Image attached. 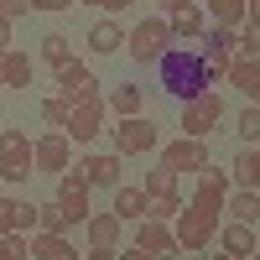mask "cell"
I'll list each match as a JSON object with an SVG mask.
<instances>
[{"instance_id":"11","label":"cell","mask_w":260,"mask_h":260,"mask_svg":"<svg viewBox=\"0 0 260 260\" xmlns=\"http://www.w3.org/2000/svg\"><path fill=\"white\" fill-rule=\"evenodd\" d=\"M57 89L73 104H83V99H99V78H94V68H83V57H68L57 68Z\"/></svg>"},{"instance_id":"32","label":"cell","mask_w":260,"mask_h":260,"mask_svg":"<svg viewBox=\"0 0 260 260\" xmlns=\"http://www.w3.org/2000/svg\"><path fill=\"white\" fill-rule=\"evenodd\" d=\"M73 57V47H68V37H42V62H52V68H62V62Z\"/></svg>"},{"instance_id":"20","label":"cell","mask_w":260,"mask_h":260,"mask_svg":"<svg viewBox=\"0 0 260 260\" xmlns=\"http://www.w3.org/2000/svg\"><path fill=\"white\" fill-rule=\"evenodd\" d=\"M31 260H83V255L68 245V234H31Z\"/></svg>"},{"instance_id":"47","label":"cell","mask_w":260,"mask_h":260,"mask_svg":"<svg viewBox=\"0 0 260 260\" xmlns=\"http://www.w3.org/2000/svg\"><path fill=\"white\" fill-rule=\"evenodd\" d=\"M255 245H260V224H255Z\"/></svg>"},{"instance_id":"27","label":"cell","mask_w":260,"mask_h":260,"mask_svg":"<svg viewBox=\"0 0 260 260\" xmlns=\"http://www.w3.org/2000/svg\"><path fill=\"white\" fill-rule=\"evenodd\" d=\"M213 26H245V0H208Z\"/></svg>"},{"instance_id":"12","label":"cell","mask_w":260,"mask_h":260,"mask_svg":"<svg viewBox=\"0 0 260 260\" xmlns=\"http://www.w3.org/2000/svg\"><path fill=\"white\" fill-rule=\"evenodd\" d=\"M161 167H167V172H203V167H208V141H192V136L167 141Z\"/></svg>"},{"instance_id":"21","label":"cell","mask_w":260,"mask_h":260,"mask_svg":"<svg viewBox=\"0 0 260 260\" xmlns=\"http://www.w3.org/2000/svg\"><path fill=\"white\" fill-rule=\"evenodd\" d=\"M219 240H224V255L250 260V255H255V224H240V219H234L229 229H219Z\"/></svg>"},{"instance_id":"48","label":"cell","mask_w":260,"mask_h":260,"mask_svg":"<svg viewBox=\"0 0 260 260\" xmlns=\"http://www.w3.org/2000/svg\"><path fill=\"white\" fill-rule=\"evenodd\" d=\"M83 6H99V0H83Z\"/></svg>"},{"instance_id":"4","label":"cell","mask_w":260,"mask_h":260,"mask_svg":"<svg viewBox=\"0 0 260 260\" xmlns=\"http://www.w3.org/2000/svg\"><path fill=\"white\" fill-rule=\"evenodd\" d=\"M219 229H224L219 213H203V208L187 203V208L177 213V229H172V234H177V250H208V240H213Z\"/></svg>"},{"instance_id":"50","label":"cell","mask_w":260,"mask_h":260,"mask_svg":"<svg viewBox=\"0 0 260 260\" xmlns=\"http://www.w3.org/2000/svg\"><path fill=\"white\" fill-rule=\"evenodd\" d=\"M255 151H260V146H255Z\"/></svg>"},{"instance_id":"42","label":"cell","mask_w":260,"mask_h":260,"mask_svg":"<svg viewBox=\"0 0 260 260\" xmlns=\"http://www.w3.org/2000/svg\"><path fill=\"white\" fill-rule=\"evenodd\" d=\"M83 260H120V250H89Z\"/></svg>"},{"instance_id":"26","label":"cell","mask_w":260,"mask_h":260,"mask_svg":"<svg viewBox=\"0 0 260 260\" xmlns=\"http://www.w3.org/2000/svg\"><path fill=\"white\" fill-rule=\"evenodd\" d=\"M167 26H172V37H203V11L198 6H187V11H177V16H167Z\"/></svg>"},{"instance_id":"35","label":"cell","mask_w":260,"mask_h":260,"mask_svg":"<svg viewBox=\"0 0 260 260\" xmlns=\"http://www.w3.org/2000/svg\"><path fill=\"white\" fill-rule=\"evenodd\" d=\"M203 62H208V78H224V73H229V62H234V52L208 47V52H203Z\"/></svg>"},{"instance_id":"44","label":"cell","mask_w":260,"mask_h":260,"mask_svg":"<svg viewBox=\"0 0 260 260\" xmlns=\"http://www.w3.org/2000/svg\"><path fill=\"white\" fill-rule=\"evenodd\" d=\"M161 6H167V16H177V11H187V6H192V0H161Z\"/></svg>"},{"instance_id":"46","label":"cell","mask_w":260,"mask_h":260,"mask_svg":"<svg viewBox=\"0 0 260 260\" xmlns=\"http://www.w3.org/2000/svg\"><path fill=\"white\" fill-rule=\"evenodd\" d=\"M208 260H240V255H208Z\"/></svg>"},{"instance_id":"22","label":"cell","mask_w":260,"mask_h":260,"mask_svg":"<svg viewBox=\"0 0 260 260\" xmlns=\"http://www.w3.org/2000/svg\"><path fill=\"white\" fill-rule=\"evenodd\" d=\"M229 177H234V182H240V187H250V192L260 187V151H255V146H245V151H240V156H234V161H229Z\"/></svg>"},{"instance_id":"31","label":"cell","mask_w":260,"mask_h":260,"mask_svg":"<svg viewBox=\"0 0 260 260\" xmlns=\"http://www.w3.org/2000/svg\"><path fill=\"white\" fill-rule=\"evenodd\" d=\"M177 213H182V198H177V192H167V198H146V219L167 224V219H177Z\"/></svg>"},{"instance_id":"10","label":"cell","mask_w":260,"mask_h":260,"mask_svg":"<svg viewBox=\"0 0 260 260\" xmlns=\"http://www.w3.org/2000/svg\"><path fill=\"white\" fill-rule=\"evenodd\" d=\"M224 198H229V172H219V167H203L198 172V192H192V208H203V213H219L224 219Z\"/></svg>"},{"instance_id":"37","label":"cell","mask_w":260,"mask_h":260,"mask_svg":"<svg viewBox=\"0 0 260 260\" xmlns=\"http://www.w3.org/2000/svg\"><path fill=\"white\" fill-rule=\"evenodd\" d=\"M208 47L234 52V47H240V26H213V31H208Z\"/></svg>"},{"instance_id":"14","label":"cell","mask_w":260,"mask_h":260,"mask_svg":"<svg viewBox=\"0 0 260 260\" xmlns=\"http://www.w3.org/2000/svg\"><path fill=\"white\" fill-rule=\"evenodd\" d=\"M136 245H141L146 255H156V260H161V255L172 260V255H177V234H172L167 224H156V219H141V234H136Z\"/></svg>"},{"instance_id":"3","label":"cell","mask_w":260,"mask_h":260,"mask_svg":"<svg viewBox=\"0 0 260 260\" xmlns=\"http://www.w3.org/2000/svg\"><path fill=\"white\" fill-rule=\"evenodd\" d=\"M130 57L136 62H156L167 47H172V26H167V16H146V21H136V31H130Z\"/></svg>"},{"instance_id":"25","label":"cell","mask_w":260,"mask_h":260,"mask_svg":"<svg viewBox=\"0 0 260 260\" xmlns=\"http://www.w3.org/2000/svg\"><path fill=\"white\" fill-rule=\"evenodd\" d=\"M110 110L125 120V115H141L146 110V94L136 89V83H120V89H110Z\"/></svg>"},{"instance_id":"38","label":"cell","mask_w":260,"mask_h":260,"mask_svg":"<svg viewBox=\"0 0 260 260\" xmlns=\"http://www.w3.org/2000/svg\"><path fill=\"white\" fill-rule=\"evenodd\" d=\"M26 11H31V0H0V16L6 21H21Z\"/></svg>"},{"instance_id":"1","label":"cell","mask_w":260,"mask_h":260,"mask_svg":"<svg viewBox=\"0 0 260 260\" xmlns=\"http://www.w3.org/2000/svg\"><path fill=\"white\" fill-rule=\"evenodd\" d=\"M156 73H161V89L172 94V99H198V94H208V62H203V52L198 47H167L161 57H156Z\"/></svg>"},{"instance_id":"5","label":"cell","mask_w":260,"mask_h":260,"mask_svg":"<svg viewBox=\"0 0 260 260\" xmlns=\"http://www.w3.org/2000/svg\"><path fill=\"white\" fill-rule=\"evenodd\" d=\"M224 120V99L219 94H198V99H187L182 104V136H192V141H208V130Z\"/></svg>"},{"instance_id":"49","label":"cell","mask_w":260,"mask_h":260,"mask_svg":"<svg viewBox=\"0 0 260 260\" xmlns=\"http://www.w3.org/2000/svg\"><path fill=\"white\" fill-rule=\"evenodd\" d=\"M255 260H260V245H255Z\"/></svg>"},{"instance_id":"24","label":"cell","mask_w":260,"mask_h":260,"mask_svg":"<svg viewBox=\"0 0 260 260\" xmlns=\"http://www.w3.org/2000/svg\"><path fill=\"white\" fill-rule=\"evenodd\" d=\"M125 47V31L115 26V21H99V26L89 31V52H99V57H110V52H120Z\"/></svg>"},{"instance_id":"13","label":"cell","mask_w":260,"mask_h":260,"mask_svg":"<svg viewBox=\"0 0 260 260\" xmlns=\"http://www.w3.org/2000/svg\"><path fill=\"white\" fill-rule=\"evenodd\" d=\"M0 234H37V203L0 198Z\"/></svg>"},{"instance_id":"28","label":"cell","mask_w":260,"mask_h":260,"mask_svg":"<svg viewBox=\"0 0 260 260\" xmlns=\"http://www.w3.org/2000/svg\"><path fill=\"white\" fill-rule=\"evenodd\" d=\"M68 115H73V99L62 94V89L42 99V120H47V125H57V130H62V125H68Z\"/></svg>"},{"instance_id":"6","label":"cell","mask_w":260,"mask_h":260,"mask_svg":"<svg viewBox=\"0 0 260 260\" xmlns=\"http://www.w3.org/2000/svg\"><path fill=\"white\" fill-rule=\"evenodd\" d=\"M89 177H83V167H68V172H62V182H57V208L62 213H68V224H83V219H89Z\"/></svg>"},{"instance_id":"2","label":"cell","mask_w":260,"mask_h":260,"mask_svg":"<svg viewBox=\"0 0 260 260\" xmlns=\"http://www.w3.org/2000/svg\"><path fill=\"white\" fill-rule=\"evenodd\" d=\"M0 177H6V182H26V177H37L31 136H26V130H0Z\"/></svg>"},{"instance_id":"15","label":"cell","mask_w":260,"mask_h":260,"mask_svg":"<svg viewBox=\"0 0 260 260\" xmlns=\"http://www.w3.org/2000/svg\"><path fill=\"white\" fill-rule=\"evenodd\" d=\"M224 78H229V89H240L250 104H260V57H234Z\"/></svg>"},{"instance_id":"19","label":"cell","mask_w":260,"mask_h":260,"mask_svg":"<svg viewBox=\"0 0 260 260\" xmlns=\"http://www.w3.org/2000/svg\"><path fill=\"white\" fill-rule=\"evenodd\" d=\"M110 213H115L120 224H130V219L141 224V219H146V187H125V182H120V187H115V208H110Z\"/></svg>"},{"instance_id":"43","label":"cell","mask_w":260,"mask_h":260,"mask_svg":"<svg viewBox=\"0 0 260 260\" xmlns=\"http://www.w3.org/2000/svg\"><path fill=\"white\" fill-rule=\"evenodd\" d=\"M6 47H11V21L0 16V52H6Z\"/></svg>"},{"instance_id":"39","label":"cell","mask_w":260,"mask_h":260,"mask_svg":"<svg viewBox=\"0 0 260 260\" xmlns=\"http://www.w3.org/2000/svg\"><path fill=\"white\" fill-rule=\"evenodd\" d=\"M68 6H78V0H31V11H68Z\"/></svg>"},{"instance_id":"40","label":"cell","mask_w":260,"mask_h":260,"mask_svg":"<svg viewBox=\"0 0 260 260\" xmlns=\"http://www.w3.org/2000/svg\"><path fill=\"white\" fill-rule=\"evenodd\" d=\"M245 21H250V26H260V0H245Z\"/></svg>"},{"instance_id":"17","label":"cell","mask_w":260,"mask_h":260,"mask_svg":"<svg viewBox=\"0 0 260 260\" xmlns=\"http://www.w3.org/2000/svg\"><path fill=\"white\" fill-rule=\"evenodd\" d=\"M31 57L26 52H16V47H6V52H0V89H26V83H31Z\"/></svg>"},{"instance_id":"34","label":"cell","mask_w":260,"mask_h":260,"mask_svg":"<svg viewBox=\"0 0 260 260\" xmlns=\"http://www.w3.org/2000/svg\"><path fill=\"white\" fill-rule=\"evenodd\" d=\"M234 130H240L245 146H260V104H245V115H240V125H234Z\"/></svg>"},{"instance_id":"45","label":"cell","mask_w":260,"mask_h":260,"mask_svg":"<svg viewBox=\"0 0 260 260\" xmlns=\"http://www.w3.org/2000/svg\"><path fill=\"white\" fill-rule=\"evenodd\" d=\"M104 11H125V6H136V0H99Z\"/></svg>"},{"instance_id":"16","label":"cell","mask_w":260,"mask_h":260,"mask_svg":"<svg viewBox=\"0 0 260 260\" xmlns=\"http://www.w3.org/2000/svg\"><path fill=\"white\" fill-rule=\"evenodd\" d=\"M120 167H125V156L115 151V156H83V177H89V187H120Z\"/></svg>"},{"instance_id":"8","label":"cell","mask_w":260,"mask_h":260,"mask_svg":"<svg viewBox=\"0 0 260 260\" xmlns=\"http://www.w3.org/2000/svg\"><path fill=\"white\" fill-rule=\"evenodd\" d=\"M156 125H151L146 115H125L120 125H115V151L120 156H146V151H156Z\"/></svg>"},{"instance_id":"29","label":"cell","mask_w":260,"mask_h":260,"mask_svg":"<svg viewBox=\"0 0 260 260\" xmlns=\"http://www.w3.org/2000/svg\"><path fill=\"white\" fill-rule=\"evenodd\" d=\"M73 224H68V213H62L57 203H47V208H37V234H68Z\"/></svg>"},{"instance_id":"23","label":"cell","mask_w":260,"mask_h":260,"mask_svg":"<svg viewBox=\"0 0 260 260\" xmlns=\"http://www.w3.org/2000/svg\"><path fill=\"white\" fill-rule=\"evenodd\" d=\"M224 213H234L240 224H260V192H250V187L229 192V198H224Z\"/></svg>"},{"instance_id":"30","label":"cell","mask_w":260,"mask_h":260,"mask_svg":"<svg viewBox=\"0 0 260 260\" xmlns=\"http://www.w3.org/2000/svg\"><path fill=\"white\" fill-rule=\"evenodd\" d=\"M146 198H167V192H177V172H167V167H156V172H146Z\"/></svg>"},{"instance_id":"7","label":"cell","mask_w":260,"mask_h":260,"mask_svg":"<svg viewBox=\"0 0 260 260\" xmlns=\"http://www.w3.org/2000/svg\"><path fill=\"white\" fill-rule=\"evenodd\" d=\"M31 161H37V172H47V177H62V172L73 167V141L62 136V130H47L42 141H31Z\"/></svg>"},{"instance_id":"18","label":"cell","mask_w":260,"mask_h":260,"mask_svg":"<svg viewBox=\"0 0 260 260\" xmlns=\"http://www.w3.org/2000/svg\"><path fill=\"white\" fill-rule=\"evenodd\" d=\"M83 229H89V245L94 250H115V240H120V219L115 213H89V219H83Z\"/></svg>"},{"instance_id":"41","label":"cell","mask_w":260,"mask_h":260,"mask_svg":"<svg viewBox=\"0 0 260 260\" xmlns=\"http://www.w3.org/2000/svg\"><path fill=\"white\" fill-rule=\"evenodd\" d=\"M120 260H156V255H146V250H141V245H130V250H125V255H120Z\"/></svg>"},{"instance_id":"36","label":"cell","mask_w":260,"mask_h":260,"mask_svg":"<svg viewBox=\"0 0 260 260\" xmlns=\"http://www.w3.org/2000/svg\"><path fill=\"white\" fill-rule=\"evenodd\" d=\"M234 57H260V26H250V21L240 26V52Z\"/></svg>"},{"instance_id":"33","label":"cell","mask_w":260,"mask_h":260,"mask_svg":"<svg viewBox=\"0 0 260 260\" xmlns=\"http://www.w3.org/2000/svg\"><path fill=\"white\" fill-rule=\"evenodd\" d=\"M0 260H31V234H0Z\"/></svg>"},{"instance_id":"9","label":"cell","mask_w":260,"mask_h":260,"mask_svg":"<svg viewBox=\"0 0 260 260\" xmlns=\"http://www.w3.org/2000/svg\"><path fill=\"white\" fill-rule=\"evenodd\" d=\"M99 130H104V99H83V104H73V115H68V125H62V136H68L73 146H89Z\"/></svg>"}]
</instances>
